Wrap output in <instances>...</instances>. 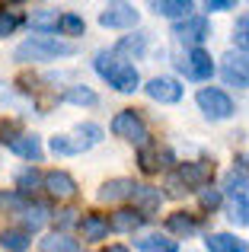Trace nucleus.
Segmentation results:
<instances>
[{
	"mask_svg": "<svg viewBox=\"0 0 249 252\" xmlns=\"http://www.w3.org/2000/svg\"><path fill=\"white\" fill-rule=\"evenodd\" d=\"M74 51L77 48L70 42H61L55 35H32L13 51V58L23 64H38V61H55V58H70Z\"/></svg>",
	"mask_w": 249,
	"mask_h": 252,
	"instance_id": "f257e3e1",
	"label": "nucleus"
},
{
	"mask_svg": "<svg viewBox=\"0 0 249 252\" xmlns=\"http://www.w3.org/2000/svg\"><path fill=\"white\" fill-rule=\"evenodd\" d=\"M96 74L112 86V90H119V93H134L137 83H141L134 64L119 61L115 55H106V51H102V55H96Z\"/></svg>",
	"mask_w": 249,
	"mask_h": 252,
	"instance_id": "f03ea898",
	"label": "nucleus"
},
{
	"mask_svg": "<svg viewBox=\"0 0 249 252\" xmlns=\"http://www.w3.org/2000/svg\"><path fill=\"white\" fill-rule=\"evenodd\" d=\"M214 176V163L211 160H195V163H182L179 169L169 176L166 189L169 195H186V191H195V189H205Z\"/></svg>",
	"mask_w": 249,
	"mask_h": 252,
	"instance_id": "7ed1b4c3",
	"label": "nucleus"
},
{
	"mask_svg": "<svg viewBox=\"0 0 249 252\" xmlns=\"http://www.w3.org/2000/svg\"><path fill=\"white\" fill-rule=\"evenodd\" d=\"M99 141H102V128H99V125H93V122H87V125H77L74 134L51 137V150L61 154V157H70V154H83V150L96 147Z\"/></svg>",
	"mask_w": 249,
	"mask_h": 252,
	"instance_id": "20e7f679",
	"label": "nucleus"
},
{
	"mask_svg": "<svg viewBox=\"0 0 249 252\" xmlns=\"http://www.w3.org/2000/svg\"><path fill=\"white\" fill-rule=\"evenodd\" d=\"M112 134L115 137H124V141H131V144H137V147H147V125H144V118L137 115L134 109H124L119 112V115L112 118Z\"/></svg>",
	"mask_w": 249,
	"mask_h": 252,
	"instance_id": "39448f33",
	"label": "nucleus"
},
{
	"mask_svg": "<svg viewBox=\"0 0 249 252\" xmlns=\"http://www.w3.org/2000/svg\"><path fill=\"white\" fill-rule=\"evenodd\" d=\"M198 109L205 112L208 118H214V122H220V118H230L233 115V99L227 96L224 90H214V86H205V90H198Z\"/></svg>",
	"mask_w": 249,
	"mask_h": 252,
	"instance_id": "423d86ee",
	"label": "nucleus"
},
{
	"mask_svg": "<svg viewBox=\"0 0 249 252\" xmlns=\"http://www.w3.org/2000/svg\"><path fill=\"white\" fill-rule=\"evenodd\" d=\"M220 77L227 86H249V55L246 51H227L220 58Z\"/></svg>",
	"mask_w": 249,
	"mask_h": 252,
	"instance_id": "0eeeda50",
	"label": "nucleus"
},
{
	"mask_svg": "<svg viewBox=\"0 0 249 252\" xmlns=\"http://www.w3.org/2000/svg\"><path fill=\"white\" fill-rule=\"evenodd\" d=\"M179 70L188 77V80H211L214 61H211V55H208L205 48H192V51H188V55L179 61Z\"/></svg>",
	"mask_w": 249,
	"mask_h": 252,
	"instance_id": "6e6552de",
	"label": "nucleus"
},
{
	"mask_svg": "<svg viewBox=\"0 0 249 252\" xmlns=\"http://www.w3.org/2000/svg\"><path fill=\"white\" fill-rule=\"evenodd\" d=\"M173 35L179 38V42L195 45V48H198V45L205 42L208 35H211V26H208V19H205V16H186V19H179V23H176Z\"/></svg>",
	"mask_w": 249,
	"mask_h": 252,
	"instance_id": "1a4fd4ad",
	"label": "nucleus"
},
{
	"mask_svg": "<svg viewBox=\"0 0 249 252\" xmlns=\"http://www.w3.org/2000/svg\"><path fill=\"white\" fill-rule=\"evenodd\" d=\"M42 185H45V191H48L51 198H58V201H67V198H74V195H77V182H74V176H70V172H64V169H51V172H45V176H42Z\"/></svg>",
	"mask_w": 249,
	"mask_h": 252,
	"instance_id": "9d476101",
	"label": "nucleus"
},
{
	"mask_svg": "<svg viewBox=\"0 0 249 252\" xmlns=\"http://www.w3.org/2000/svg\"><path fill=\"white\" fill-rule=\"evenodd\" d=\"M99 23L106 29H131V26H137V10L131 3H109L99 13Z\"/></svg>",
	"mask_w": 249,
	"mask_h": 252,
	"instance_id": "9b49d317",
	"label": "nucleus"
},
{
	"mask_svg": "<svg viewBox=\"0 0 249 252\" xmlns=\"http://www.w3.org/2000/svg\"><path fill=\"white\" fill-rule=\"evenodd\" d=\"M147 96L154 99V102H179L182 99V86L173 80V77H154L147 86Z\"/></svg>",
	"mask_w": 249,
	"mask_h": 252,
	"instance_id": "f8f14e48",
	"label": "nucleus"
},
{
	"mask_svg": "<svg viewBox=\"0 0 249 252\" xmlns=\"http://www.w3.org/2000/svg\"><path fill=\"white\" fill-rule=\"evenodd\" d=\"M131 198H134V211L144 214V217H150L154 211H160V204H163V191L154 189V185H134Z\"/></svg>",
	"mask_w": 249,
	"mask_h": 252,
	"instance_id": "ddd939ff",
	"label": "nucleus"
},
{
	"mask_svg": "<svg viewBox=\"0 0 249 252\" xmlns=\"http://www.w3.org/2000/svg\"><path fill=\"white\" fill-rule=\"evenodd\" d=\"M6 147H10L16 157L29 160V163H38V160H42V141H38L35 134H16V137H10V141H6Z\"/></svg>",
	"mask_w": 249,
	"mask_h": 252,
	"instance_id": "4468645a",
	"label": "nucleus"
},
{
	"mask_svg": "<svg viewBox=\"0 0 249 252\" xmlns=\"http://www.w3.org/2000/svg\"><path fill=\"white\" fill-rule=\"evenodd\" d=\"M80 233L87 243H99L109 236V217L102 214H83L80 217Z\"/></svg>",
	"mask_w": 249,
	"mask_h": 252,
	"instance_id": "2eb2a0df",
	"label": "nucleus"
},
{
	"mask_svg": "<svg viewBox=\"0 0 249 252\" xmlns=\"http://www.w3.org/2000/svg\"><path fill=\"white\" fill-rule=\"evenodd\" d=\"M205 246L208 252H249V243L237 240L233 233H208Z\"/></svg>",
	"mask_w": 249,
	"mask_h": 252,
	"instance_id": "dca6fc26",
	"label": "nucleus"
},
{
	"mask_svg": "<svg viewBox=\"0 0 249 252\" xmlns=\"http://www.w3.org/2000/svg\"><path fill=\"white\" fill-rule=\"evenodd\" d=\"M144 220H147V217L137 214L134 208H119L112 217H109V230H119V233H131V230H137Z\"/></svg>",
	"mask_w": 249,
	"mask_h": 252,
	"instance_id": "f3484780",
	"label": "nucleus"
},
{
	"mask_svg": "<svg viewBox=\"0 0 249 252\" xmlns=\"http://www.w3.org/2000/svg\"><path fill=\"white\" fill-rule=\"evenodd\" d=\"M150 10H154L156 16H166V19H186V16H192V3H188V0H154Z\"/></svg>",
	"mask_w": 249,
	"mask_h": 252,
	"instance_id": "a211bd4d",
	"label": "nucleus"
},
{
	"mask_svg": "<svg viewBox=\"0 0 249 252\" xmlns=\"http://www.w3.org/2000/svg\"><path fill=\"white\" fill-rule=\"evenodd\" d=\"M131 191H134L131 179H109L99 189V201H124V198H131Z\"/></svg>",
	"mask_w": 249,
	"mask_h": 252,
	"instance_id": "6ab92c4d",
	"label": "nucleus"
},
{
	"mask_svg": "<svg viewBox=\"0 0 249 252\" xmlns=\"http://www.w3.org/2000/svg\"><path fill=\"white\" fill-rule=\"evenodd\" d=\"M169 160V154H163L160 147H154V144H147V147H141V154H137V163H141V169L147 172V176H154V172H160Z\"/></svg>",
	"mask_w": 249,
	"mask_h": 252,
	"instance_id": "aec40b11",
	"label": "nucleus"
},
{
	"mask_svg": "<svg viewBox=\"0 0 249 252\" xmlns=\"http://www.w3.org/2000/svg\"><path fill=\"white\" fill-rule=\"evenodd\" d=\"M166 230L176 236H192L195 230H198V220H195L192 214H186V211H176V214L166 217Z\"/></svg>",
	"mask_w": 249,
	"mask_h": 252,
	"instance_id": "412c9836",
	"label": "nucleus"
},
{
	"mask_svg": "<svg viewBox=\"0 0 249 252\" xmlns=\"http://www.w3.org/2000/svg\"><path fill=\"white\" fill-rule=\"evenodd\" d=\"M0 246L6 252H26L32 246L29 230H3V233H0Z\"/></svg>",
	"mask_w": 249,
	"mask_h": 252,
	"instance_id": "4be33fe9",
	"label": "nucleus"
},
{
	"mask_svg": "<svg viewBox=\"0 0 249 252\" xmlns=\"http://www.w3.org/2000/svg\"><path fill=\"white\" fill-rule=\"evenodd\" d=\"M227 220H230L233 227H249V195L233 198V201L227 204Z\"/></svg>",
	"mask_w": 249,
	"mask_h": 252,
	"instance_id": "5701e85b",
	"label": "nucleus"
},
{
	"mask_svg": "<svg viewBox=\"0 0 249 252\" xmlns=\"http://www.w3.org/2000/svg\"><path fill=\"white\" fill-rule=\"evenodd\" d=\"M224 191H227L230 198L249 195V179H246L240 169H230V172H227V179H224Z\"/></svg>",
	"mask_w": 249,
	"mask_h": 252,
	"instance_id": "b1692460",
	"label": "nucleus"
},
{
	"mask_svg": "<svg viewBox=\"0 0 249 252\" xmlns=\"http://www.w3.org/2000/svg\"><path fill=\"white\" fill-rule=\"evenodd\" d=\"M23 220H26V227H29V230H42L45 220H48V208L38 204V201H29V204H26V211H23Z\"/></svg>",
	"mask_w": 249,
	"mask_h": 252,
	"instance_id": "393cba45",
	"label": "nucleus"
},
{
	"mask_svg": "<svg viewBox=\"0 0 249 252\" xmlns=\"http://www.w3.org/2000/svg\"><path fill=\"white\" fill-rule=\"evenodd\" d=\"M144 48H147V35L137 32V35H128V38H122V42L115 45V55H134V58H141Z\"/></svg>",
	"mask_w": 249,
	"mask_h": 252,
	"instance_id": "a878e982",
	"label": "nucleus"
},
{
	"mask_svg": "<svg viewBox=\"0 0 249 252\" xmlns=\"http://www.w3.org/2000/svg\"><path fill=\"white\" fill-rule=\"evenodd\" d=\"M42 252H77V243L67 233H51L42 240Z\"/></svg>",
	"mask_w": 249,
	"mask_h": 252,
	"instance_id": "bb28decb",
	"label": "nucleus"
},
{
	"mask_svg": "<svg viewBox=\"0 0 249 252\" xmlns=\"http://www.w3.org/2000/svg\"><path fill=\"white\" fill-rule=\"evenodd\" d=\"M32 26H35L42 35L58 32V10H38V13H32Z\"/></svg>",
	"mask_w": 249,
	"mask_h": 252,
	"instance_id": "cd10ccee",
	"label": "nucleus"
},
{
	"mask_svg": "<svg viewBox=\"0 0 249 252\" xmlns=\"http://www.w3.org/2000/svg\"><path fill=\"white\" fill-rule=\"evenodd\" d=\"M64 102H74V105H96V102H99V96H96L90 86H70V90L64 93Z\"/></svg>",
	"mask_w": 249,
	"mask_h": 252,
	"instance_id": "c85d7f7f",
	"label": "nucleus"
},
{
	"mask_svg": "<svg viewBox=\"0 0 249 252\" xmlns=\"http://www.w3.org/2000/svg\"><path fill=\"white\" fill-rule=\"evenodd\" d=\"M58 29H61L64 35H83L87 23H83L77 13H61V16H58Z\"/></svg>",
	"mask_w": 249,
	"mask_h": 252,
	"instance_id": "c756f323",
	"label": "nucleus"
},
{
	"mask_svg": "<svg viewBox=\"0 0 249 252\" xmlns=\"http://www.w3.org/2000/svg\"><path fill=\"white\" fill-rule=\"evenodd\" d=\"M233 42H237V51H246V55H249V13L237 16V26H233Z\"/></svg>",
	"mask_w": 249,
	"mask_h": 252,
	"instance_id": "7c9ffc66",
	"label": "nucleus"
},
{
	"mask_svg": "<svg viewBox=\"0 0 249 252\" xmlns=\"http://www.w3.org/2000/svg\"><path fill=\"white\" fill-rule=\"evenodd\" d=\"M141 249L144 252H179L173 240H163V236H147V240H141Z\"/></svg>",
	"mask_w": 249,
	"mask_h": 252,
	"instance_id": "2f4dec72",
	"label": "nucleus"
},
{
	"mask_svg": "<svg viewBox=\"0 0 249 252\" xmlns=\"http://www.w3.org/2000/svg\"><path fill=\"white\" fill-rule=\"evenodd\" d=\"M16 185H19V191H23V195H29L32 189H38V185H42V176H38V169H23L16 176Z\"/></svg>",
	"mask_w": 249,
	"mask_h": 252,
	"instance_id": "473e14b6",
	"label": "nucleus"
},
{
	"mask_svg": "<svg viewBox=\"0 0 249 252\" xmlns=\"http://www.w3.org/2000/svg\"><path fill=\"white\" fill-rule=\"evenodd\" d=\"M19 23H23V16L16 10H0V38H6Z\"/></svg>",
	"mask_w": 249,
	"mask_h": 252,
	"instance_id": "72a5a7b5",
	"label": "nucleus"
},
{
	"mask_svg": "<svg viewBox=\"0 0 249 252\" xmlns=\"http://www.w3.org/2000/svg\"><path fill=\"white\" fill-rule=\"evenodd\" d=\"M0 204H3L6 211H19V214H23L29 201H26L23 191H3V195H0Z\"/></svg>",
	"mask_w": 249,
	"mask_h": 252,
	"instance_id": "f704fd0d",
	"label": "nucleus"
},
{
	"mask_svg": "<svg viewBox=\"0 0 249 252\" xmlns=\"http://www.w3.org/2000/svg\"><path fill=\"white\" fill-rule=\"evenodd\" d=\"M198 198H201V208H208V211H214L220 204V191L218 189H201Z\"/></svg>",
	"mask_w": 249,
	"mask_h": 252,
	"instance_id": "c9c22d12",
	"label": "nucleus"
},
{
	"mask_svg": "<svg viewBox=\"0 0 249 252\" xmlns=\"http://www.w3.org/2000/svg\"><path fill=\"white\" fill-rule=\"evenodd\" d=\"M205 10L208 13H224V10H237V3H233V0H208Z\"/></svg>",
	"mask_w": 249,
	"mask_h": 252,
	"instance_id": "e433bc0d",
	"label": "nucleus"
},
{
	"mask_svg": "<svg viewBox=\"0 0 249 252\" xmlns=\"http://www.w3.org/2000/svg\"><path fill=\"white\" fill-rule=\"evenodd\" d=\"M58 223H61V227H70V223H80V217H77V211L74 208H64V211H58Z\"/></svg>",
	"mask_w": 249,
	"mask_h": 252,
	"instance_id": "4c0bfd02",
	"label": "nucleus"
},
{
	"mask_svg": "<svg viewBox=\"0 0 249 252\" xmlns=\"http://www.w3.org/2000/svg\"><path fill=\"white\" fill-rule=\"evenodd\" d=\"M233 169H240V172L249 179V154H240V157H237V166H233Z\"/></svg>",
	"mask_w": 249,
	"mask_h": 252,
	"instance_id": "58836bf2",
	"label": "nucleus"
},
{
	"mask_svg": "<svg viewBox=\"0 0 249 252\" xmlns=\"http://www.w3.org/2000/svg\"><path fill=\"white\" fill-rule=\"evenodd\" d=\"M106 252H131V249H124V246H109Z\"/></svg>",
	"mask_w": 249,
	"mask_h": 252,
	"instance_id": "ea45409f",
	"label": "nucleus"
}]
</instances>
